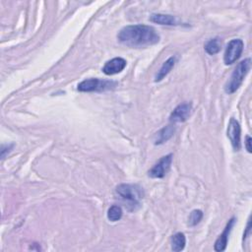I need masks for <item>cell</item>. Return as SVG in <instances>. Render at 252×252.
Masks as SVG:
<instances>
[{"label": "cell", "mask_w": 252, "mask_h": 252, "mask_svg": "<svg viewBox=\"0 0 252 252\" xmlns=\"http://www.w3.org/2000/svg\"><path fill=\"white\" fill-rule=\"evenodd\" d=\"M177 62V57L172 56L166 61H164V63L161 65L160 69L158 71L156 77H155V82H160L163 78H165L169 73L172 71V69L175 67Z\"/></svg>", "instance_id": "13"}, {"label": "cell", "mask_w": 252, "mask_h": 252, "mask_svg": "<svg viewBox=\"0 0 252 252\" xmlns=\"http://www.w3.org/2000/svg\"><path fill=\"white\" fill-rule=\"evenodd\" d=\"M186 244V238L184 233L178 232L172 237V249L176 252H180L184 249Z\"/></svg>", "instance_id": "14"}, {"label": "cell", "mask_w": 252, "mask_h": 252, "mask_svg": "<svg viewBox=\"0 0 252 252\" xmlns=\"http://www.w3.org/2000/svg\"><path fill=\"white\" fill-rule=\"evenodd\" d=\"M251 66V60L250 58H246L239 62L236 67L234 68L229 81L227 83L225 86V91L227 94H233L238 90L240 85L242 84L245 76L250 70Z\"/></svg>", "instance_id": "2"}, {"label": "cell", "mask_w": 252, "mask_h": 252, "mask_svg": "<svg viewBox=\"0 0 252 252\" xmlns=\"http://www.w3.org/2000/svg\"><path fill=\"white\" fill-rule=\"evenodd\" d=\"M122 214H123V212H122L121 207L117 206V205H114L108 211V219L112 222H117L121 219Z\"/></svg>", "instance_id": "16"}, {"label": "cell", "mask_w": 252, "mask_h": 252, "mask_svg": "<svg viewBox=\"0 0 252 252\" xmlns=\"http://www.w3.org/2000/svg\"><path fill=\"white\" fill-rule=\"evenodd\" d=\"M251 138L250 136H246V139H245V147H246V150L248 153H251Z\"/></svg>", "instance_id": "19"}, {"label": "cell", "mask_w": 252, "mask_h": 252, "mask_svg": "<svg viewBox=\"0 0 252 252\" xmlns=\"http://www.w3.org/2000/svg\"><path fill=\"white\" fill-rule=\"evenodd\" d=\"M241 134V128L240 124L235 118H230L229 126H228V137L231 143V146L234 151H239L241 147L240 143V135Z\"/></svg>", "instance_id": "7"}, {"label": "cell", "mask_w": 252, "mask_h": 252, "mask_svg": "<svg viewBox=\"0 0 252 252\" xmlns=\"http://www.w3.org/2000/svg\"><path fill=\"white\" fill-rule=\"evenodd\" d=\"M126 60L121 57L113 58L106 62L105 66L103 67V72L108 76L118 74L124 70V68L126 67Z\"/></svg>", "instance_id": "9"}, {"label": "cell", "mask_w": 252, "mask_h": 252, "mask_svg": "<svg viewBox=\"0 0 252 252\" xmlns=\"http://www.w3.org/2000/svg\"><path fill=\"white\" fill-rule=\"evenodd\" d=\"M13 147H14L13 144H11V145H6V146L3 145V146L1 147V158L3 159V158L5 157V155H6V153H7V152L9 153V152L12 150Z\"/></svg>", "instance_id": "18"}, {"label": "cell", "mask_w": 252, "mask_h": 252, "mask_svg": "<svg viewBox=\"0 0 252 252\" xmlns=\"http://www.w3.org/2000/svg\"><path fill=\"white\" fill-rule=\"evenodd\" d=\"M191 110H192V105L190 103H183L178 106L172 113L170 116V121L173 123L185 121L189 117Z\"/></svg>", "instance_id": "8"}, {"label": "cell", "mask_w": 252, "mask_h": 252, "mask_svg": "<svg viewBox=\"0 0 252 252\" xmlns=\"http://www.w3.org/2000/svg\"><path fill=\"white\" fill-rule=\"evenodd\" d=\"M118 41L131 47H146L160 42V35L155 28L147 25H131L120 30Z\"/></svg>", "instance_id": "1"}, {"label": "cell", "mask_w": 252, "mask_h": 252, "mask_svg": "<svg viewBox=\"0 0 252 252\" xmlns=\"http://www.w3.org/2000/svg\"><path fill=\"white\" fill-rule=\"evenodd\" d=\"M173 154H169L160 159V160L149 171L148 175L152 179H162L169 173L173 162Z\"/></svg>", "instance_id": "5"}, {"label": "cell", "mask_w": 252, "mask_h": 252, "mask_svg": "<svg viewBox=\"0 0 252 252\" xmlns=\"http://www.w3.org/2000/svg\"><path fill=\"white\" fill-rule=\"evenodd\" d=\"M150 21L159 25H165V26L179 25L177 18L169 14H152L150 16Z\"/></svg>", "instance_id": "12"}, {"label": "cell", "mask_w": 252, "mask_h": 252, "mask_svg": "<svg viewBox=\"0 0 252 252\" xmlns=\"http://www.w3.org/2000/svg\"><path fill=\"white\" fill-rule=\"evenodd\" d=\"M235 223V219L231 218L229 223L227 224L223 233L218 237V239L215 242V250L216 251H224L227 248L228 241H229V235L231 231V229Z\"/></svg>", "instance_id": "10"}, {"label": "cell", "mask_w": 252, "mask_h": 252, "mask_svg": "<svg viewBox=\"0 0 252 252\" xmlns=\"http://www.w3.org/2000/svg\"><path fill=\"white\" fill-rule=\"evenodd\" d=\"M244 44L239 39H234L230 41L226 48L224 54V62L226 65L233 64L241 55L243 51Z\"/></svg>", "instance_id": "6"}, {"label": "cell", "mask_w": 252, "mask_h": 252, "mask_svg": "<svg viewBox=\"0 0 252 252\" xmlns=\"http://www.w3.org/2000/svg\"><path fill=\"white\" fill-rule=\"evenodd\" d=\"M221 46H222L221 40L219 38H215V39L210 40L205 45V50L208 54L214 55V54H217L221 50Z\"/></svg>", "instance_id": "15"}, {"label": "cell", "mask_w": 252, "mask_h": 252, "mask_svg": "<svg viewBox=\"0 0 252 252\" xmlns=\"http://www.w3.org/2000/svg\"><path fill=\"white\" fill-rule=\"evenodd\" d=\"M202 218H203V212L201 210H193L190 213V216L188 218V225L190 227H194L200 223Z\"/></svg>", "instance_id": "17"}, {"label": "cell", "mask_w": 252, "mask_h": 252, "mask_svg": "<svg viewBox=\"0 0 252 252\" xmlns=\"http://www.w3.org/2000/svg\"><path fill=\"white\" fill-rule=\"evenodd\" d=\"M175 132H176V127L173 125H169L161 128L160 131H158L155 134V137H154L155 145H160L166 141H169L175 135Z\"/></svg>", "instance_id": "11"}, {"label": "cell", "mask_w": 252, "mask_h": 252, "mask_svg": "<svg viewBox=\"0 0 252 252\" xmlns=\"http://www.w3.org/2000/svg\"><path fill=\"white\" fill-rule=\"evenodd\" d=\"M116 86V82L102 80L98 78H91L82 81L78 84L77 90L83 93H91V92H104L111 89H114Z\"/></svg>", "instance_id": "3"}, {"label": "cell", "mask_w": 252, "mask_h": 252, "mask_svg": "<svg viewBox=\"0 0 252 252\" xmlns=\"http://www.w3.org/2000/svg\"><path fill=\"white\" fill-rule=\"evenodd\" d=\"M116 193L122 200L129 203V205H139V202L144 197L143 188L137 184L122 183L116 187Z\"/></svg>", "instance_id": "4"}]
</instances>
